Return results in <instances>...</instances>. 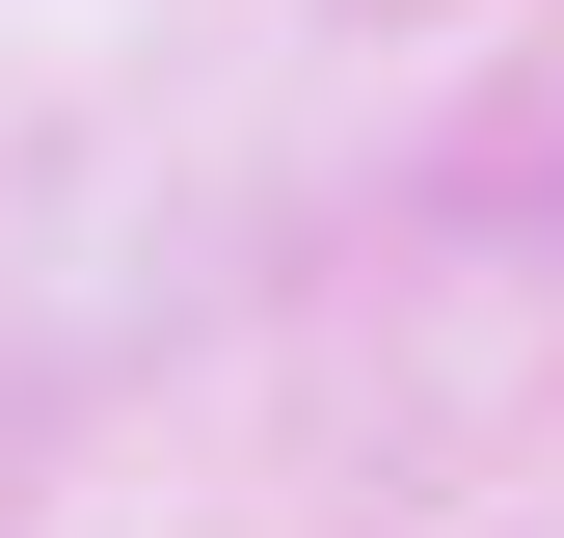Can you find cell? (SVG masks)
I'll use <instances>...</instances> for the list:
<instances>
[]
</instances>
